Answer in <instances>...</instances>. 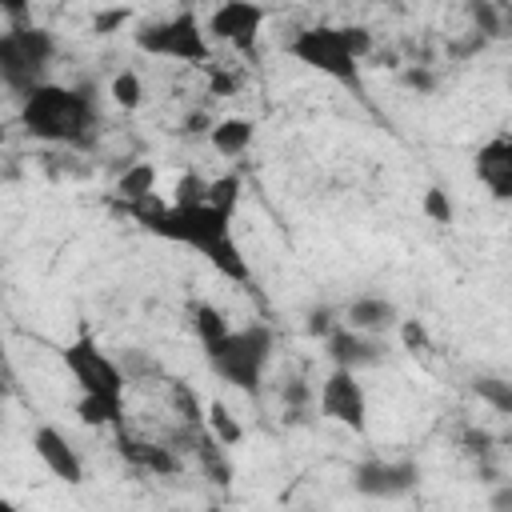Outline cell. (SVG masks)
Returning a JSON list of instances; mask_svg holds the SVG:
<instances>
[{
  "label": "cell",
  "instance_id": "cell-1",
  "mask_svg": "<svg viewBox=\"0 0 512 512\" xmlns=\"http://www.w3.org/2000/svg\"><path fill=\"white\" fill-rule=\"evenodd\" d=\"M128 212L136 216V224L144 232L200 252L224 280H232V284H248L252 280L248 256H244V248H240V240L232 232V212H224V208H216L208 200L160 204L156 196L144 200V204H128Z\"/></svg>",
  "mask_w": 512,
  "mask_h": 512
},
{
  "label": "cell",
  "instance_id": "cell-2",
  "mask_svg": "<svg viewBox=\"0 0 512 512\" xmlns=\"http://www.w3.org/2000/svg\"><path fill=\"white\" fill-rule=\"evenodd\" d=\"M60 360H64L72 384L80 388L76 416L84 424L112 428L120 436L124 432V388H128L124 364L116 356H108L92 332H80L72 344H64Z\"/></svg>",
  "mask_w": 512,
  "mask_h": 512
},
{
  "label": "cell",
  "instance_id": "cell-3",
  "mask_svg": "<svg viewBox=\"0 0 512 512\" xmlns=\"http://www.w3.org/2000/svg\"><path fill=\"white\" fill-rule=\"evenodd\" d=\"M96 100L84 88L68 84H40L20 100V124L32 140L40 144H60V148H88L96 136Z\"/></svg>",
  "mask_w": 512,
  "mask_h": 512
},
{
  "label": "cell",
  "instance_id": "cell-4",
  "mask_svg": "<svg viewBox=\"0 0 512 512\" xmlns=\"http://www.w3.org/2000/svg\"><path fill=\"white\" fill-rule=\"evenodd\" d=\"M288 56L300 60L304 68L336 80L340 88H352V92H364V80H360V60L372 52V36L368 28H336V24H312V28H300L288 44Z\"/></svg>",
  "mask_w": 512,
  "mask_h": 512
},
{
  "label": "cell",
  "instance_id": "cell-5",
  "mask_svg": "<svg viewBox=\"0 0 512 512\" xmlns=\"http://www.w3.org/2000/svg\"><path fill=\"white\" fill-rule=\"evenodd\" d=\"M200 348H204V360L216 380L256 396L268 376V364L276 356V332L268 324H244V328H228L224 336H216Z\"/></svg>",
  "mask_w": 512,
  "mask_h": 512
},
{
  "label": "cell",
  "instance_id": "cell-6",
  "mask_svg": "<svg viewBox=\"0 0 512 512\" xmlns=\"http://www.w3.org/2000/svg\"><path fill=\"white\" fill-rule=\"evenodd\" d=\"M56 60V36L40 24H8L0 32V80L24 100L32 88L48 84V68Z\"/></svg>",
  "mask_w": 512,
  "mask_h": 512
},
{
  "label": "cell",
  "instance_id": "cell-7",
  "mask_svg": "<svg viewBox=\"0 0 512 512\" xmlns=\"http://www.w3.org/2000/svg\"><path fill=\"white\" fill-rule=\"evenodd\" d=\"M136 48L148 52V56L180 60V64H196V68H204L208 56H212L208 32L200 28L196 12H176V16H168V20L144 24V28L136 32Z\"/></svg>",
  "mask_w": 512,
  "mask_h": 512
},
{
  "label": "cell",
  "instance_id": "cell-8",
  "mask_svg": "<svg viewBox=\"0 0 512 512\" xmlns=\"http://www.w3.org/2000/svg\"><path fill=\"white\" fill-rule=\"evenodd\" d=\"M352 492L364 500H400L416 492L420 484V464L412 456H364L352 464Z\"/></svg>",
  "mask_w": 512,
  "mask_h": 512
},
{
  "label": "cell",
  "instance_id": "cell-9",
  "mask_svg": "<svg viewBox=\"0 0 512 512\" xmlns=\"http://www.w3.org/2000/svg\"><path fill=\"white\" fill-rule=\"evenodd\" d=\"M316 408L324 420L332 424H344L348 432H364L368 428V396H364V384L356 380V372H344V368H332L316 392Z\"/></svg>",
  "mask_w": 512,
  "mask_h": 512
},
{
  "label": "cell",
  "instance_id": "cell-10",
  "mask_svg": "<svg viewBox=\"0 0 512 512\" xmlns=\"http://www.w3.org/2000/svg\"><path fill=\"white\" fill-rule=\"evenodd\" d=\"M260 28H264V8L244 4V0H228V4H220V8L208 16V32H212L216 40L232 44V48L244 52V56L256 52Z\"/></svg>",
  "mask_w": 512,
  "mask_h": 512
},
{
  "label": "cell",
  "instance_id": "cell-11",
  "mask_svg": "<svg viewBox=\"0 0 512 512\" xmlns=\"http://www.w3.org/2000/svg\"><path fill=\"white\" fill-rule=\"evenodd\" d=\"M324 356L332 360V368L360 372V368H376V364L388 356V344H384L380 336H364V332L340 324V328L324 340Z\"/></svg>",
  "mask_w": 512,
  "mask_h": 512
},
{
  "label": "cell",
  "instance_id": "cell-12",
  "mask_svg": "<svg viewBox=\"0 0 512 512\" xmlns=\"http://www.w3.org/2000/svg\"><path fill=\"white\" fill-rule=\"evenodd\" d=\"M32 452L36 460L64 484H80L84 480V460L76 452V444L56 428V424H36L32 428Z\"/></svg>",
  "mask_w": 512,
  "mask_h": 512
},
{
  "label": "cell",
  "instance_id": "cell-13",
  "mask_svg": "<svg viewBox=\"0 0 512 512\" xmlns=\"http://www.w3.org/2000/svg\"><path fill=\"white\" fill-rule=\"evenodd\" d=\"M472 172L488 188L492 200H512V136L500 132V136L484 140L472 156Z\"/></svg>",
  "mask_w": 512,
  "mask_h": 512
},
{
  "label": "cell",
  "instance_id": "cell-14",
  "mask_svg": "<svg viewBox=\"0 0 512 512\" xmlns=\"http://www.w3.org/2000/svg\"><path fill=\"white\" fill-rule=\"evenodd\" d=\"M344 324L348 328H356V332H364V336H388V332H396L404 320H400V308L388 300V296H376V292H360V296H352L348 304H344Z\"/></svg>",
  "mask_w": 512,
  "mask_h": 512
},
{
  "label": "cell",
  "instance_id": "cell-15",
  "mask_svg": "<svg viewBox=\"0 0 512 512\" xmlns=\"http://www.w3.org/2000/svg\"><path fill=\"white\" fill-rule=\"evenodd\" d=\"M116 444H120V456H124L128 464L144 468V472H156V476H172V472L180 468V460L172 456V448H160V444H144V440H132L128 432H120V436H116Z\"/></svg>",
  "mask_w": 512,
  "mask_h": 512
},
{
  "label": "cell",
  "instance_id": "cell-16",
  "mask_svg": "<svg viewBox=\"0 0 512 512\" xmlns=\"http://www.w3.org/2000/svg\"><path fill=\"white\" fill-rule=\"evenodd\" d=\"M252 136H256V128L244 116H224V120H216L208 128V140H212V148L220 156H244L252 148Z\"/></svg>",
  "mask_w": 512,
  "mask_h": 512
},
{
  "label": "cell",
  "instance_id": "cell-17",
  "mask_svg": "<svg viewBox=\"0 0 512 512\" xmlns=\"http://www.w3.org/2000/svg\"><path fill=\"white\" fill-rule=\"evenodd\" d=\"M116 192L124 196V204H144V200H152L156 196V168L152 164H128V172L120 176V184H116Z\"/></svg>",
  "mask_w": 512,
  "mask_h": 512
},
{
  "label": "cell",
  "instance_id": "cell-18",
  "mask_svg": "<svg viewBox=\"0 0 512 512\" xmlns=\"http://www.w3.org/2000/svg\"><path fill=\"white\" fill-rule=\"evenodd\" d=\"M472 392L500 416H512V380H500V376H476L472 380Z\"/></svg>",
  "mask_w": 512,
  "mask_h": 512
},
{
  "label": "cell",
  "instance_id": "cell-19",
  "mask_svg": "<svg viewBox=\"0 0 512 512\" xmlns=\"http://www.w3.org/2000/svg\"><path fill=\"white\" fill-rule=\"evenodd\" d=\"M232 324L224 320V312L220 308H212V304H192V332L200 336V344H208V340H216V336H224Z\"/></svg>",
  "mask_w": 512,
  "mask_h": 512
},
{
  "label": "cell",
  "instance_id": "cell-20",
  "mask_svg": "<svg viewBox=\"0 0 512 512\" xmlns=\"http://www.w3.org/2000/svg\"><path fill=\"white\" fill-rule=\"evenodd\" d=\"M468 16H472V24H476V36H480V40H496V36H504L500 4H488V0L468 4Z\"/></svg>",
  "mask_w": 512,
  "mask_h": 512
},
{
  "label": "cell",
  "instance_id": "cell-21",
  "mask_svg": "<svg viewBox=\"0 0 512 512\" xmlns=\"http://www.w3.org/2000/svg\"><path fill=\"white\" fill-rule=\"evenodd\" d=\"M112 100H116L120 108H140V100H144V80H140L132 68L116 72V76H112Z\"/></svg>",
  "mask_w": 512,
  "mask_h": 512
},
{
  "label": "cell",
  "instance_id": "cell-22",
  "mask_svg": "<svg viewBox=\"0 0 512 512\" xmlns=\"http://www.w3.org/2000/svg\"><path fill=\"white\" fill-rule=\"evenodd\" d=\"M208 204H216V208H224V212H236V204H240V176L228 172V176L212 180V184H208Z\"/></svg>",
  "mask_w": 512,
  "mask_h": 512
},
{
  "label": "cell",
  "instance_id": "cell-23",
  "mask_svg": "<svg viewBox=\"0 0 512 512\" xmlns=\"http://www.w3.org/2000/svg\"><path fill=\"white\" fill-rule=\"evenodd\" d=\"M420 208H424V216H428L432 224H452V216H456V208H452L448 192H444V188H436V184H432V188L424 192Z\"/></svg>",
  "mask_w": 512,
  "mask_h": 512
},
{
  "label": "cell",
  "instance_id": "cell-24",
  "mask_svg": "<svg viewBox=\"0 0 512 512\" xmlns=\"http://www.w3.org/2000/svg\"><path fill=\"white\" fill-rule=\"evenodd\" d=\"M208 420H212V432H216V440H220L224 448L240 444V436H244V432H240V424L232 420V412H228L224 404H212V416H208Z\"/></svg>",
  "mask_w": 512,
  "mask_h": 512
},
{
  "label": "cell",
  "instance_id": "cell-25",
  "mask_svg": "<svg viewBox=\"0 0 512 512\" xmlns=\"http://www.w3.org/2000/svg\"><path fill=\"white\" fill-rule=\"evenodd\" d=\"M340 324H344V320H336V312H332V308H312V312H308V324H304V328H308L312 336L328 340V336H332V332H336Z\"/></svg>",
  "mask_w": 512,
  "mask_h": 512
},
{
  "label": "cell",
  "instance_id": "cell-26",
  "mask_svg": "<svg viewBox=\"0 0 512 512\" xmlns=\"http://www.w3.org/2000/svg\"><path fill=\"white\" fill-rule=\"evenodd\" d=\"M400 84H404V88H416V92H432L440 80H436V72H432V68L416 64V68H404V72H400Z\"/></svg>",
  "mask_w": 512,
  "mask_h": 512
},
{
  "label": "cell",
  "instance_id": "cell-27",
  "mask_svg": "<svg viewBox=\"0 0 512 512\" xmlns=\"http://www.w3.org/2000/svg\"><path fill=\"white\" fill-rule=\"evenodd\" d=\"M128 16H132L128 8H112V12H96V16H92V28H96L100 36H108V32H116L120 24H128Z\"/></svg>",
  "mask_w": 512,
  "mask_h": 512
},
{
  "label": "cell",
  "instance_id": "cell-28",
  "mask_svg": "<svg viewBox=\"0 0 512 512\" xmlns=\"http://www.w3.org/2000/svg\"><path fill=\"white\" fill-rule=\"evenodd\" d=\"M488 508L492 512H512V480H504V484H496L488 492Z\"/></svg>",
  "mask_w": 512,
  "mask_h": 512
},
{
  "label": "cell",
  "instance_id": "cell-29",
  "mask_svg": "<svg viewBox=\"0 0 512 512\" xmlns=\"http://www.w3.org/2000/svg\"><path fill=\"white\" fill-rule=\"evenodd\" d=\"M500 16H504V36H512V4H500Z\"/></svg>",
  "mask_w": 512,
  "mask_h": 512
},
{
  "label": "cell",
  "instance_id": "cell-30",
  "mask_svg": "<svg viewBox=\"0 0 512 512\" xmlns=\"http://www.w3.org/2000/svg\"><path fill=\"white\" fill-rule=\"evenodd\" d=\"M508 88H512V76H508Z\"/></svg>",
  "mask_w": 512,
  "mask_h": 512
}]
</instances>
